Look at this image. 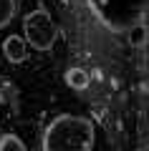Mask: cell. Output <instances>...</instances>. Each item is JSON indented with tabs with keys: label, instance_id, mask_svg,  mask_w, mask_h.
I'll return each mask as SVG.
<instances>
[{
	"label": "cell",
	"instance_id": "1",
	"mask_svg": "<svg viewBox=\"0 0 149 151\" xmlns=\"http://www.w3.org/2000/svg\"><path fill=\"white\" fill-rule=\"evenodd\" d=\"M96 144V129L81 113H61L46 126L41 151H91Z\"/></svg>",
	"mask_w": 149,
	"mask_h": 151
},
{
	"label": "cell",
	"instance_id": "2",
	"mask_svg": "<svg viewBox=\"0 0 149 151\" xmlns=\"http://www.w3.org/2000/svg\"><path fill=\"white\" fill-rule=\"evenodd\" d=\"M91 15L111 33L126 35L147 20V0H86Z\"/></svg>",
	"mask_w": 149,
	"mask_h": 151
},
{
	"label": "cell",
	"instance_id": "3",
	"mask_svg": "<svg viewBox=\"0 0 149 151\" xmlns=\"http://www.w3.org/2000/svg\"><path fill=\"white\" fill-rule=\"evenodd\" d=\"M23 40L28 43L31 50H41V53H48V50L56 45L58 40V25H56L53 15L46 10L43 5L33 8L23 15Z\"/></svg>",
	"mask_w": 149,
	"mask_h": 151
},
{
	"label": "cell",
	"instance_id": "4",
	"mask_svg": "<svg viewBox=\"0 0 149 151\" xmlns=\"http://www.w3.org/2000/svg\"><path fill=\"white\" fill-rule=\"evenodd\" d=\"M0 50L5 55V60L13 63V65L25 63L28 55H31V48H28V43L23 40L20 33H8V35L3 38V43H0Z\"/></svg>",
	"mask_w": 149,
	"mask_h": 151
},
{
	"label": "cell",
	"instance_id": "5",
	"mask_svg": "<svg viewBox=\"0 0 149 151\" xmlns=\"http://www.w3.org/2000/svg\"><path fill=\"white\" fill-rule=\"evenodd\" d=\"M63 81H66V86H68L71 91H86V88L91 86V76H89V70L76 68V65H73V68L66 70Z\"/></svg>",
	"mask_w": 149,
	"mask_h": 151
},
{
	"label": "cell",
	"instance_id": "6",
	"mask_svg": "<svg viewBox=\"0 0 149 151\" xmlns=\"http://www.w3.org/2000/svg\"><path fill=\"white\" fill-rule=\"evenodd\" d=\"M0 151H28V146L18 134H3L0 136Z\"/></svg>",
	"mask_w": 149,
	"mask_h": 151
},
{
	"label": "cell",
	"instance_id": "7",
	"mask_svg": "<svg viewBox=\"0 0 149 151\" xmlns=\"http://www.w3.org/2000/svg\"><path fill=\"white\" fill-rule=\"evenodd\" d=\"M15 10H18V3H15V0H0V30L8 28L13 23Z\"/></svg>",
	"mask_w": 149,
	"mask_h": 151
},
{
	"label": "cell",
	"instance_id": "8",
	"mask_svg": "<svg viewBox=\"0 0 149 151\" xmlns=\"http://www.w3.org/2000/svg\"><path fill=\"white\" fill-rule=\"evenodd\" d=\"M126 38H129V43H132L134 48H142V45L147 43V25H144V23L142 25H134L132 30L126 33Z\"/></svg>",
	"mask_w": 149,
	"mask_h": 151
}]
</instances>
